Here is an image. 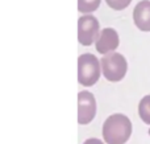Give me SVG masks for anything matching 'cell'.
<instances>
[{"label": "cell", "instance_id": "1", "mask_svg": "<svg viewBox=\"0 0 150 144\" xmlns=\"http://www.w3.org/2000/svg\"><path fill=\"white\" fill-rule=\"evenodd\" d=\"M132 134V123L122 114L108 116L103 124V138L107 144H124Z\"/></svg>", "mask_w": 150, "mask_h": 144}, {"label": "cell", "instance_id": "2", "mask_svg": "<svg viewBox=\"0 0 150 144\" xmlns=\"http://www.w3.org/2000/svg\"><path fill=\"white\" fill-rule=\"evenodd\" d=\"M101 65L91 53L79 56L78 58V81L83 86H92L99 81Z\"/></svg>", "mask_w": 150, "mask_h": 144}, {"label": "cell", "instance_id": "3", "mask_svg": "<svg viewBox=\"0 0 150 144\" xmlns=\"http://www.w3.org/2000/svg\"><path fill=\"white\" fill-rule=\"evenodd\" d=\"M100 65L104 77L111 82L121 81L128 70V63L125 57L116 52L103 56L100 60Z\"/></svg>", "mask_w": 150, "mask_h": 144}, {"label": "cell", "instance_id": "4", "mask_svg": "<svg viewBox=\"0 0 150 144\" xmlns=\"http://www.w3.org/2000/svg\"><path fill=\"white\" fill-rule=\"evenodd\" d=\"M100 34V24L92 15H83L78 20V40L82 45L90 46Z\"/></svg>", "mask_w": 150, "mask_h": 144}, {"label": "cell", "instance_id": "5", "mask_svg": "<svg viewBox=\"0 0 150 144\" xmlns=\"http://www.w3.org/2000/svg\"><path fill=\"white\" fill-rule=\"evenodd\" d=\"M96 115V101L92 93L80 91L78 94V122L79 124H88Z\"/></svg>", "mask_w": 150, "mask_h": 144}, {"label": "cell", "instance_id": "6", "mask_svg": "<svg viewBox=\"0 0 150 144\" xmlns=\"http://www.w3.org/2000/svg\"><path fill=\"white\" fill-rule=\"evenodd\" d=\"M96 50L101 54H109L119 46V34L113 28H104L96 40Z\"/></svg>", "mask_w": 150, "mask_h": 144}, {"label": "cell", "instance_id": "7", "mask_svg": "<svg viewBox=\"0 0 150 144\" xmlns=\"http://www.w3.org/2000/svg\"><path fill=\"white\" fill-rule=\"evenodd\" d=\"M133 20L138 29L150 31V0H141L133 9Z\"/></svg>", "mask_w": 150, "mask_h": 144}, {"label": "cell", "instance_id": "8", "mask_svg": "<svg viewBox=\"0 0 150 144\" xmlns=\"http://www.w3.org/2000/svg\"><path fill=\"white\" fill-rule=\"evenodd\" d=\"M138 114H140V118L146 124H150V95H146L140 101Z\"/></svg>", "mask_w": 150, "mask_h": 144}, {"label": "cell", "instance_id": "9", "mask_svg": "<svg viewBox=\"0 0 150 144\" xmlns=\"http://www.w3.org/2000/svg\"><path fill=\"white\" fill-rule=\"evenodd\" d=\"M101 0H78V9L82 13H91L98 9Z\"/></svg>", "mask_w": 150, "mask_h": 144}, {"label": "cell", "instance_id": "10", "mask_svg": "<svg viewBox=\"0 0 150 144\" xmlns=\"http://www.w3.org/2000/svg\"><path fill=\"white\" fill-rule=\"evenodd\" d=\"M130 1L132 0H105L107 4L116 11H121L124 8H127L130 4Z\"/></svg>", "mask_w": 150, "mask_h": 144}, {"label": "cell", "instance_id": "11", "mask_svg": "<svg viewBox=\"0 0 150 144\" xmlns=\"http://www.w3.org/2000/svg\"><path fill=\"white\" fill-rule=\"evenodd\" d=\"M83 144H104L101 140L99 139H93V138H91V139H87Z\"/></svg>", "mask_w": 150, "mask_h": 144}]
</instances>
